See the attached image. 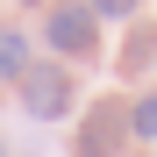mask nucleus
<instances>
[{"label":"nucleus","mask_w":157,"mask_h":157,"mask_svg":"<svg viewBox=\"0 0 157 157\" xmlns=\"http://www.w3.org/2000/svg\"><path fill=\"white\" fill-rule=\"evenodd\" d=\"M114 128H121V100H100V107L86 114V128H78V150H86V157H107Z\"/></svg>","instance_id":"nucleus-3"},{"label":"nucleus","mask_w":157,"mask_h":157,"mask_svg":"<svg viewBox=\"0 0 157 157\" xmlns=\"http://www.w3.org/2000/svg\"><path fill=\"white\" fill-rule=\"evenodd\" d=\"M43 43L64 57H86L93 50V0H50V21H43Z\"/></svg>","instance_id":"nucleus-2"},{"label":"nucleus","mask_w":157,"mask_h":157,"mask_svg":"<svg viewBox=\"0 0 157 157\" xmlns=\"http://www.w3.org/2000/svg\"><path fill=\"white\" fill-rule=\"evenodd\" d=\"M93 14H136V0H93Z\"/></svg>","instance_id":"nucleus-6"},{"label":"nucleus","mask_w":157,"mask_h":157,"mask_svg":"<svg viewBox=\"0 0 157 157\" xmlns=\"http://www.w3.org/2000/svg\"><path fill=\"white\" fill-rule=\"evenodd\" d=\"M128 128H136L143 143H157V93H143L136 107H128Z\"/></svg>","instance_id":"nucleus-5"},{"label":"nucleus","mask_w":157,"mask_h":157,"mask_svg":"<svg viewBox=\"0 0 157 157\" xmlns=\"http://www.w3.org/2000/svg\"><path fill=\"white\" fill-rule=\"evenodd\" d=\"M21 71H29V36H21L14 21H0V78L21 86Z\"/></svg>","instance_id":"nucleus-4"},{"label":"nucleus","mask_w":157,"mask_h":157,"mask_svg":"<svg viewBox=\"0 0 157 157\" xmlns=\"http://www.w3.org/2000/svg\"><path fill=\"white\" fill-rule=\"evenodd\" d=\"M71 100H78V86H71L64 64H29L21 71V107H29L36 121H64Z\"/></svg>","instance_id":"nucleus-1"}]
</instances>
